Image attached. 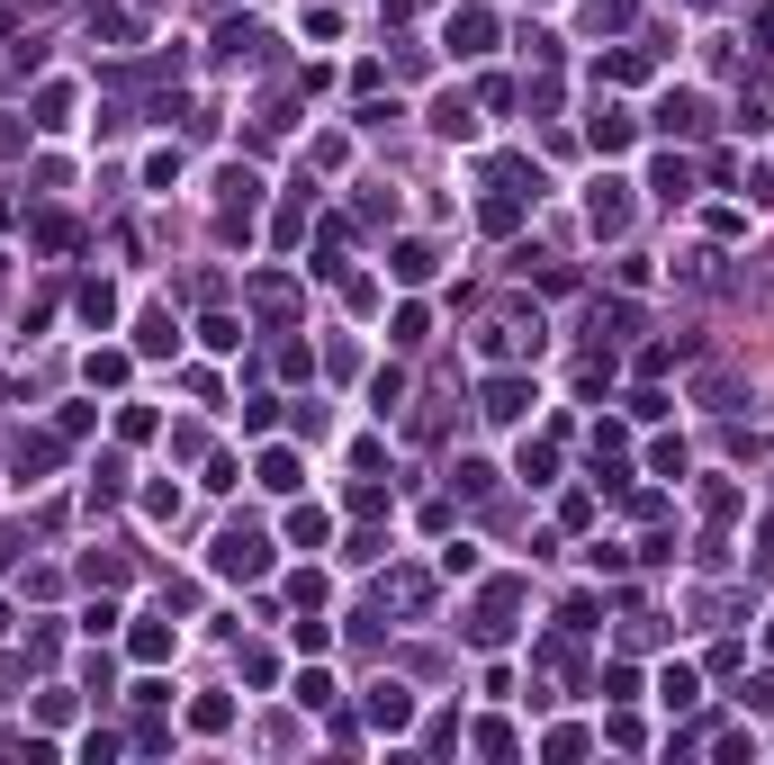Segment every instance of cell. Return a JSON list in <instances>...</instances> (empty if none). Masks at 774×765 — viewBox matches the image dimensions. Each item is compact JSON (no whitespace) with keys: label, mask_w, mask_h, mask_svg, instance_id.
I'll use <instances>...</instances> for the list:
<instances>
[{"label":"cell","mask_w":774,"mask_h":765,"mask_svg":"<svg viewBox=\"0 0 774 765\" xmlns=\"http://www.w3.org/2000/svg\"><path fill=\"white\" fill-rule=\"evenodd\" d=\"M207 568H217V577H235V586H261V577H270V531L226 523V531H217V549H207Z\"/></svg>","instance_id":"6da1fadb"},{"label":"cell","mask_w":774,"mask_h":765,"mask_svg":"<svg viewBox=\"0 0 774 765\" xmlns=\"http://www.w3.org/2000/svg\"><path fill=\"white\" fill-rule=\"evenodd\" d=\"M514 612H523V586H514V577L486 586L477 612H468V640H477V649H505V640H514Z\"/></svg>","instance_id":"7a4b0ae2"},{"label":"cell","mask_w":774,"mask_h":765,"mask_svg":"<svg viewBox=\"0 0 774 765\" xmlns=\"http://www.w3.org/2000/svg\"><path fill=\"white\" fill-rule=\"evenodd\" d=\"M586 235L595 244H621L630 235V180H595L586 189Z\"/></svg>","instance_id":"3957f363"},{"label":"cell","mask_w":774,"mask_h":765,"mask_svg":"<svg viewBox=\"0 0 774 765\" xmlns=\"http://www.w3.org/2000/svg\"><path fill=\"white\" fill-rule=\"evenodd\" d=\"M477 414H486V424H523V414H532V379L523 370H496V379L477 387Z\"/></svg>","instance_id":"277c9868"},{"label":"cell","mask_w":774,"mask_h":765,"mask_svg":"<svg viewBox=\"0 0 774 765\" xmlns=\"http://www.w3.org/2000/svg\"><path fill=\"white\" fill-rule=\"evenodd\" d=\"M244 298H252L261 324H289V316H298V280H289V270H261V280H244Z\"/></svg>","instance_id":"5b68a950"},{"label":"cell","mask_w":774,"mask_h":765,"mask_svg":"<svg viewBox=\"0 0 774 765\" xmlns=\"http://www.w3.org/2000/svg\"><path fill=\"white\" fill-rule=\"evenodd\" d=\"M442 45L468 63V54H486V45H496V19H486L477 10V0H468V10H451V28H442Z\"/></svg>","instance_id":"8992f818"},{"label":"cell","mask_w":774,"mask_h":765,"mask_svg":"<svg viewBox=\"0 0 774 765\" xmlns=\"http://www.w3.org/2000/svg\"><path fill=\"white\" fill-rule=\"evenodd\" d=\"M54 459H63V433H19V442H10V468H19V486H37Z\"/></svg>","instance_id":"52a82bcc"},{"label":"cell","mask_w":774,"mask_h":765,"mask_svg":"<svg viewBox=\"0 0 774 765\" xmlns=\"http://www.w3.org/2000/svg\"><path fill=\"white\" fill-rule=\"evenodd\" d=\"M370 730H388V738L414 730V693L405 684H370Z\"/></svg>","instance_id":"ba28073f"},{"label":"cell","mask_w":774,"mask_h":765,"mask_svg":"<svg viewBox=\"0 0 774 765\" xmlns=\"http://www.w3.org/2000/svg\"><path fill=\"white\" fill-rule=\"evenodd\" d=\"M649 126H658V135H702V100H693V91H667V100L649 108Z\"/></svg>","instance_id":"9c48e42d"},{"label":"cell","mask_w":774,"mask_h":765,"mask_svg":"<svg viewBox=\"0 0 774 765\" xmlns=\"http://www.w3.org/2000/svg\"><path fill=\"white\" fill-rule=\"evenodd\" d=\"M135 352H145V361H163V352H180V324L154 307V316H135Z\"/></svg>","instance_id":"30bf717a"},{"label":"cell","mask_w":774,"mask_h":765,"mask_svg":"<svg viewBox=\"0 0 774 765\" xmlns=\"http://www.w3.org/2000/svg\"><path fill=\"white\" fill-rule=\"evenodd\" d=\"M433 135H460V145L477 135V108H468V91H442V100H433Z\"/></svg>","instance_id":"8fae6325"},{"label":"cell","mask_w":774,"mask_h":765,"mask_svg":"<svg viewBox=\"0 0 774 765\" xmlns=\"http://www.w3.org/2000/svg\"><path fill=\"white\" fill-rule=\"evenodd\" d=\"M586 145H595V154H630V117H621V108H595V117H586Z\"/></svg>","instance_id":"7c38bea8"},{"label":"cell","mask_w":774,"mask_h":765,"mask_svg":"<svg viewBox=\"0 0 774 765\" xmlns=\"http://www.w3.org/2000/svg\"><path fill=\"white\" fill-rule=\"evenodd\" d=\"M28 244H37V252H73V244H82V226L45 207V217H28Z\"/></svg>","instance_id":"4fadbf2b"},{"label":"cell","mask_w":774,"mask_h":765,"mask_svg":"<svg viewBox=\"0 0 774 765\" xmlns=\"http://www.w3.org/2000/svg\"><path fill=\"white\" fill-rule=\"evenodd\" d=\"M586 333H595V342H621V333H640V316H630L621 298H612V307L595 298V307H586Z\"/></svg>","instance_id":"5bb4252c"},{"label":"cell","mask_w":774,"mask_h":765,"mask_svg":"<svg viewBox=\"0 0 774 765\" xmlns=\"http://www.w3.org/2000/svg\"><path fill=\"white\" fill-rule=\"evenodd\" d=\"M126 649H135V666H163V658H172V621H135Z\"/></svg>","instance_id":"9a60e30c"},{"label":"cell","mask_w":774,"mask_h":765,"mask_svg":"<svg viewBox=\"0 0 774 765\" xmlns=\"http://www.w3.org/2000/svg\"><path fill=\"white\" fill-rule=\"evenodd\" d=\"M388 603H396V612H424V603H433V577H424V568H396V577H388Z\"/></svg>","instance_id":"2e32d148"},{"label":"cell","mask_w":774,"mask_h":765,"mask_svg":"<svg viewBox=\"0 0 774 765\" xmlns=\"http://www.w3.org/2000/svg\"><path fill=\"white\" fill-rule=\"evenodd\" d=\"M477 226H486V235H514V226H523V189H496V198L477 207Z\"/></svg>","instance_id":"e0dca14e"},{"label":"cell","mask_w":774,"mask_h":765,"mask_svg":"<svg viewBox=\"0 0 774 765\" xmlns=\"http://www.w3.org/2000/svg\"><path fill=\"white\" fill-rule=\"evenodd\" d=\"M73 307H82V324H100V333L117 324V289H109V280H82V298H73Z\"/></svg>","instance_id":"ac0fdd59"},{"label":"cell","mask_w":774,"mask_h":765,"mask_svg":"<svg viewBox=\"0 0 774 765\" xmlns=\"http://www.w3.org/2000/svg\"><path fill=\"white\" fill-rule=\"evenodd\" d=\"M739 126H747V135L774 126V82H747V91H739Z\"/></svg>","instance_id":"d6986e66"},{"label":"cell","mask_w":774,"mask_h":765,"mask_svg":"<svg viewBox=\"0 0 774 765\" xmlns=\"http://www.w3.org/2000/svg\"><path fill=\"white\" fill-rule=\"evenodd\" d=\"M388 270H396L405 289H424V280H433V244H396V261H388Z\"/></svg>","instance_id":"ffe728a7"},{"label":"cell","mask_w":774,"mask_h":765,"mask_svg":"<svg viewBox=\"0 0 774 765\" xmlns=\"http://www.w3.org/2000/svg\"><path fill=\"white\" fill-rule=\"evenodd\" d=\"M649 189H658V198H667V207H684V198H693V172H684V163H675V154H667V163H658V172H649Z\"/></svg>","instance_id":"44dd1931"},{"label":"cell","mask_w":774,"mask_h":765,"mask_svg":"<svg viewBox=\"0 0 774 765\" xmlns=\"http://www.w3.org/2000/svg\"><path fill=\"white\" fill-rule=\"evenodd\" d=\"M117 496H126V468H117V459H100V468H91V514H109Z\"/></svg>","instance_id":"7402d4cb"},{"label":"cell","mask_w":774,"mask_h":765,"mask_svg":"<svg viewBox=\"0 0 774 765\" xmlns=\"http://www.w3.org/2000/svg\"><path fill=\"white\" fill-rule=\"evenodd\" d=\"M261 486H270V496H298V459L289 451H261Z\"/></svg>","instance_id":"603a6c76"},{"label":"cell","mask_w":774,"mask_h":765,"mask_svg":"<svg viewBox=\"0 0 774 765\" xmlns=\"http://www.w3.org/2000/svg\"><path fill=\"white\" fill-rule=\"evenodd\" d=\"M235 721V703H226V693H198V703H189V730H207V738H217Z\"/></svg>","instance_id":"cb8c5ba5"},{"label":"cell","mask_w":774,"mask_h":765,"mask_svg":"<svg viewBox=\"0 0 774 765\" xmlns=\"http://www.w3.org/2000/svg\"><path fill=\"white\" fill-rule=\"evenodd\" d=\"M252 45H261V28H252V19H226V28H217V54H226V63H244Z\"/></svg>","instance_id":"d4e9b609"},{"label":"cell","mask_w":774,"mask_h":765,"mask_svg":"<svg viewBox=\"0 0 774 765\" xmlns=\"http://www.w3.org/2000/svg\"><path fill=\"white\" fill-rule=\"evenodd\" d=\"M693 396L712 405V414H730V405H739V379H730V370H702V387H693Z\"/></svg>","instance_id":"484cf974"},{"label":"cell","mask_w":774,"mask_h":765,"mask_svg":"<svg viewBox=\"0 0 774 765\" xmlns=\"http://www.w3.org/2000/svg\"><path fill=\"white\" fill-rule=\"evenodd\" d=\"M198 342H207V352H244V324H235V316H207Z\"/></svg>","instance_id":"4316f807"},{"label":"cell","mask_w":774,"mask_h":765,"mask_svg":"<svg viewBox=\"0 0 774 765\" xmlns=\"http://www.w3.org/2000/svg\"><path fill=\"white\" fill-rule=\"evenodd\" d=\"M630 10H640V0H586V19H595L603 37H621V28H630Z\"/></svg>","instance_id":"83f0119b"},{"label":"cell","mask_w":774,"mask_h":765,"mask_svg":"<svg viewBox=\"0 0 774 765\" xmlns=\"http://www.w3.org/2000/svg\"><path fill=\"white\" fill-rule=\"evenodd\" d=\"M649 73V54L640 45H621V54H603V82H640Z\"/></svg>","instance_id":"f1b7e54d"},{"label":"cell","mask_w":774,"mask_h":765,"mask_svg":"<svg viewBox=\"0 0 774 765\" xmlns=\"http://www.w3.org/2000/svg\"><path fill=\"white\" fill-rule=\"evenodd\" d=\"M117 442H154V405H117Z\"/></svg>","instance_id":"f546056e"},{"label":"cell","mask_w":774,"mask_h":765,"mask_svg":"<svg viewBox=\"0 0 774 765\" xmlns=\"http://www.w3.org/2000/svg\"><path fill=\"white\" fill-rule=\"evenodd\" d=\"M370 405L396 414V405H405V370H379V379H370Z\"/></svg>","instance_id":"4dcf8cb0"},{"label":"cell","mask_w":774,"mask_h":765,"mask_svg":"<svg viewBox=\"0 0 774 765\" xmlns=\"http://www.w3.org/2000/svg\"><path fill=\"white\" fill-rule=\"evenodd\" d=\"M549 468H558V442H523V477L549 486Z\"/></svg>","instance_id":"1f68e13d"},{"label":"cell","mask_w":774,"mask_h":765,"mask_svg":"<svg viewBox=\"0 0 774 765\" xmlns=\"http://www.w3.org/2000/svg\"><path fill=\"white\" fill-rule=\"evenodd\" d=\"M702 514H712V523H739V486H730V477L702 486Z\"/></svg>","instance_id":"d6a6232c"},{"label":"cell","mask_w":774,"mask_h":765,"mask_svg":"<svg viewBox=\"0 0 774 765\" xmlns=\"http://www.w3.org/2000/svg\"><path fill=\"white\" fill-rule=\"evenodd\" d=\"M684 352H693V342H649V352H640V370H649V379H667Z\"/></svg>","instance_id":"836d02e7"},{"label":"cell","mask_w":774,"mask_h":765,"mask_svg":"<svg viewBox=\"0 0 774 765\" xmlns=\"http://www.w3.org/2000/svg\"><path fill=\"white\" fill-rule=\"evenodd\" d=\"M451 486H460V496H486V486H496V468H486V459H460Z\"/></svg>","instance_id":"e575fe53"},{"label":"cell","mask_w":774,"mask_h":765,"mask_svg":"<svg viewBox=\"0 0 774 765\" xmlns=\"http://www.w3.org/2000/svg\"><path fill=\"white\" fill-rule=\"evenodd\" d=\"M37 126H73V91H37Z\"/></svg>","instance_id":"d590c367"},{"label":"cell","mask_w":774,"mask_h":765,"mask_svg":"<svg viewBox=\"0 0 774 765\" xmlns=\"http://www.w3.org/2000/svg\"><path fill=\"white\" fill-rule=\"evenodd\" d=\"M298 703H307V712H324V703H333V675H324V666H307V675H298Z\"/></svg>","instance_id":"8d00e7d4"},{"label":"cell","mask_w":774,"mask_h":765,"mask_svg":"<svg viewBox=\"0 0 774 765\" xmlns=\"http://www.w3.org/2000/svg\"><path fill=\"white\" fill-rule=\"evenodd\" d=\"M658 693H667V712H684V703H693V666H667Z\"/></svg>","instance_id":"74e56055"},{"label":"cell","mask_w":774,"mask_h":765,"mask_svg":"<svg viewBox=\"0 0 774 765\" xmlns=\"http://www.w3.org/2000/svg\"><path fill=\"white\" fill-rule=\"evenodd\" d=\"M324 531H333V523H324V514H316V505H298V514H289V540H307V549H316V540H324Z\"/></svg>","instance_id":"f35d334b"},{"label":"cell","mask_w":774,"mask_h":765,"mask_svg":"<svg viewBox=\"0 0 774 765\" xmlns=\"http://www.w3.org/2000/svg\"><path fill=\"white\" fill-rule=\"evenodd\" d=\"M289 603H298V612H324V577H316V568H307V577H289Z\"/></svg>","instance_id":"ab89813d"},{"label":"cell","mask_w":774,"mask_h":765,"mask_svg":"<svg viewBox=\"0 0 774 765\" xmlns=\"http://www.w3.org/2000/svg\"><path fill=\"white\" fill-rule=\"evenodd\" d=\"M477 756H514V730L505 721H477Z\"/></svg>","instance_id":"60d3db41"},{"label":"cell","mask_w":774,"mask_h":765,"mask_svg":"<svg viewBox=\"0 0 774 765\" xmlns=\"http://www.w3.org/2000/svg\"><path fill=\"white\" fill-rule=\"evenodd\" d=\"M91 37H109V45H117V37H135V19H126V10H91Z\"/></svg>","instance_id":"b9f144b4"},{"label":"cell","mask_w":774,"mask_h":765,"mask_svg":"<svg viewBox=\"0 0 774 765\" xmlns=\"http://www.w3.org/2000/svg\"><path fill=\"white\" fill-rule=\"evenodd\" d=\"M126 379V352H91V387H117Z\"/></svg>","instance_id":"7bdbcfd3"},{"label":"cell","mask_w":774,"mask_h":765,"mask_svg":"<svg viewBox=\"0 0 774 765\" xmlns=\"http://www.w3.org/2000/svg\"><path fill=\"white\" fill-rule=\"evenodd\" d=\"M10 154H28V117H0V163Z\"/></svg>","instance_id":"ee69618b"},{"label":"cell","mask_w":774,"mask_h":765,"mask_svg":"<svg viewBox=\"0 0 774 765\" xmlns=\"http://www.w3.org/2000/svg\"><path fill=\"white\" fill-rule=\"evenodd\" d=\"M747 712H774V675H747V693H739Z\"/></svg>","instance_id":"f6af8a7d"},{"label":"cell","mask_w":774,"mask_h":765,"mask_svg":"<svg viewBox=\"0 0 774 765\" xmlns=\"http://www.w3.org/2000/svg\"><path fill=\"white\" fill-rule=\"evenodd\" d=\"M0 28H19V10H10V0H0Z\"/></svg>","instance_id":"bcb514c9"},{"label":"cell","mask_w":774,"mask_h":765,"mask_svg":"<svg viewBox=\"0 0 774 765\" xmlns=\"http://www.w3.org/2000/svg\"><path fill=\"white\" fill-rule=\"evenodd\" d=\"M765 649H774V612H765Z\"/></svg>","instance_id":"7dc6e473"},{"label":"cell","mask_w":774,"mask_h":765,"mask_svg":"<svg viewBox=\"0 0 774 765\" xmlns=\"http://www.w3.org/2000/svg\"><path fill=\"white\" fill-rule=\"evenodd\" d=\"M693 10H721V0H693Z\"/></svg>","instance_id":"c3c4849f"},{"label":"cell","mask_w":774,"mask_h":765,"mask_svg":"<svg viewBox=\"0 0 774 765\" xmlns=\"http://www.w3.org/2000/svg\"><path fill=\"white\" fill-rule=\"evenodd\" d=\"M207 10H226V0H207Z\"/></svg>","instance_id":"681fc988"},{"label":"cell","mask_w":774,"mask_h":765,"mask_svg":"<svg viewBox=\"0 0 774 765\" xmlns=\"http://www.w3.org/2000/svg\"><path fill=\"white\" fill-rule=\"evenodd\" d=\"M145 10H154V0H145Z\"/></svg>","instance_id":"f907efd6"}]
</instances>
